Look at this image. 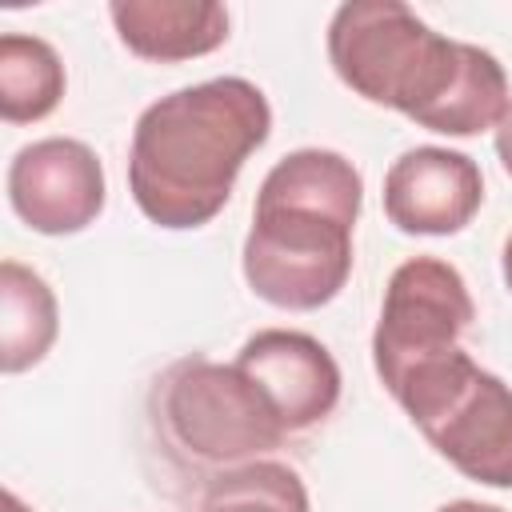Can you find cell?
<instances>
[{
	"instance_id": "obj_6",
	"label": "cell",
	"mask_w": 512,
	"mask_h": 512,
	"mask_svg": "<svg viewBox=\"0 0 512 512\" xmlns=\"http://www.w3.org/2000/svg\"><path fill=\"white\" fill-rule=\"evenodd\" d=\"M476 320V304L468 296L464 276L436 256L404 260L380 304V320L372 332V364L384 388H392L416 364L460 348V336Z\"/></svg>"
},
{
	"instance_id": "obj_15",
	"label": "cell",
	"mask_w": 512,
	"mask_h": 512,
	"mask_svg": "<svg viewBox=\"0 0 512 512\" xmlns=\"http://www.w3.org/2000/svg\"><path fill=\"white\" fill-rule=\"evenodd\" d=\"M436 512H504V508L480 504V500H452V504H444V508H436Z\"/></svg>"
},
{
	"instance_id": "obj_10",
	"label": "cell",
	"mask_w": 512,
	"mask_h": 512,
	"mask_svg": "<svg viewBox=\"0 0 512 512\" xmlns=\"http://www.w3.org/2000/svg\"><path fill=\"white\" fill-rule=\"evenodd\" d=\"M108 16L120 44L156 64L208 56L228 40V12L216 0H112Z\"/></svg>"
},
{
	"instance_id": "obj_5",
	"label": "cell",
	"mask_w": 512,
	"mask_h": 512,
	"mask_svg": "<svg viewBox=\"0 0 512 512\" xmlns=\"http://www.w3.org/2000/svg\"><path fill=\"white\" fill-rule=\"evenodd\" d=\"M156 424L168 448L192 464H252L260 452L284 444L288 428L264 392L236 368L204 356L172 364L156 380Z\"/></svg>"
},
{
	"instance_id": "obj_7",
	"label": "cell",
	"mask_w": 512,
	"mask_h": 512,
	"mask_svg": "<svg viewBox=\"0 0 512 512\" xmlns=\"http://www.w3.org/2000/svg\"><path fill=\"white\" fill-rule=\"evenodd\" d=\"M104 164L84 140L48 136L20 148L8 164L12 212L44 236L84 232L104 212Z\"/></svg>"
},
{
	"instance_id": "obj_9",
	"label": "cell",
	"mask_w": 512,
	"mask_h": 512,
	"mask_svg": "<svg viewBox=\"0 0 512 512\" xmlns=\"http://www.w3.org/2000/svg\"><path fill=\"white\" fill-rule=\"evenodd\" d=\"M236 368L264 392L288 432L320 424L340 400V368L332 352L292 328H264L244 340Z\"/></svg>"
},
{
	"instance_id": "obj_8",
	"label": "cell",
	"mask_w": 512,
	"mask_h": 512,
	"mask_svg": "<svg viewBox=\"0 0 512 512\" xmlns=\"http://www.w3.org/2000/svg\"><path fill=\"white\" fill-rule=\"evenodd\" d=\"M484 204L480 164L452 148H408L384 176V216L408 236H452Z\"/></svg>"
},
{
	"instance_id": "obj_11",
	"label": "cell",
	"mask_w": 512,
	"mask_h": 512,
	"mask_svg": "<svg viewBox=\"0 0 512 512\" xmlns=\"http://www.w3.org/2000/svg\"><path fill=\"white\" fill-rule=\"evenodd\" d=\"M60 312L56 296L40 272L24 268L20 260L0 264V368L24 372L40 364L56 340Z\"/></svg>"
},
{
	"instance_id": "obj_1",
	"label": "cell",
	"mask_w": 512,
	"mask_h": 512,
	"mask_svg": "<svg viewBox=\"0 0 512 512\" xmlns=\"http://www.w3.org/2000/svg\"><path fill=\"white\" fill-rule=\"evenodd\" d=\"M336 76L440 136H476L508 112V76L476 44L432 32L400 0H348L328 24Z\"/></svg>"
},
{
	"instance_id": "obj_12",
	"label": "cell",
	"mask_w": 512,
	"mask_h": 512,
	"mask_svg": "<svg viewBox=\"0 0 512 512\" xmlns=\"http://www.w3.org/2000/svg\"><path fill=\"white\" fill-rule=\"evenodd\" d=\"M64 96V64L40 36H0V116L8 124L44 120Z\"/></svg>"
},
{
	"instance_id": "obj_2",
	"label": "cell",
	"mask_w": 512,
	"mask_h": 512,
	"mask_svg": "<svg viewBox=\"0 0 512 512\" xmlns=\"http://www.w3.org/2000/svg\"><path fill=\"white\" fill-rule=\"evenodd\" d=\"M268 132L272 108L244 76H216L160 96L132 128L128 188L136 208L172 232L208 224Z\"/></svg>"
},
{
	"instance_id": "obj_14",
	"label": "cell",
	"mask_w": 512,
	"mask_h": 512,
	"mask_svg": "<svg viewBox=\"0 0 512 512\" xmlns=\"http://www.w3.org/2000/svg\"><path fill=\"white\" fill-rule=\"evenodd\" d=\"M496 156H500L504 172L512 176V104H508V112H504L500 124H496Z\"/></svg>"
},
{
	"instance_id": "obj_3",
	"label": "cell",
	"mask_w": 512,
	"mask_h": 512,
	"mask_svg": "<svg viewBox=\"0 0 512 512\" xmlns=\"http://www.w3.org/2000/svg\"><path fill=\"white\" fill-rule=\"evenodd\" d=\"M364 180L332 148H296L260 184L244 240L248 288L288 312H312L352 276V228Z\"/></svg>"
},
{
	"instance_id": "obj_16",
	"label": "cell",
	"mask_w": 512,
	"mask_h": 512,
	"mask_svg": "<svg viewBox=\"0 0 512 512\" xmlns=\"http://www.w3.org/2000/svg\"><path fill=\"white\" fill-rule=\"evenodd\" d=\"M500 260H504V284H508V292H512V236L504 240V256H500Z\"/></svg>"
},
{
	"instance_id": "obj_17",
	"label": "cell",
	"mask_w": 512,
	"mask_h": 512,
	"mask_svg": "<svg viewBox=\"0 0 512 512\" xmlns=\"http://www.w3.org/2000/svg\"><path fill=\"white\" fill-rule=\"evenodd\" d=\"M4 512H32L16 492H4Z\"/></svg>"
},
{
	"instance_id": "obj_4",
	"label": "cell",
	"mask_w": 512,
	"mask_h": 512,
	"mask_svg": "<svg viewBox=\"0 0 512 512\" xmlns=\"http://www.w3.org/2000/svg\"><path fill=\"white\" fill-rule=\"evenodd\" d=\"M388 392L460 476L512 488V388L464 348L416 364Z\"/></svg>"
},
{
	"instance_id": "obj_13",
	"label": "cell",
	"mask_w": 512,
	"mask_h": 512,
	"mask_svg": "<svg viewBox=\"0 0 512 512\" xmlns=\"http://www.w3.org/2000/svg\"><path fill=\"white\" fill-rule=\"evenodd\" d=\"M196 512H308V488L288 464L252 460L212 476Z\"/></svg>"
}]
</instances>
